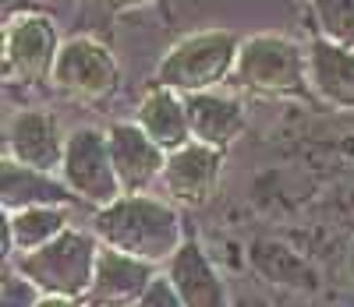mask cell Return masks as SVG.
<instances>
[{
	"instance_id": "1",
	"label": "cell",
	"mask_w": 354,
	"mask_h": 307,
	"mask_svg": "<svg viewBox=\"0 0 354 307\" xmlns=\"http://www.w3.org/2000/svg\"><path fill=\"white\" fill-rule=\"evenodd\" d=\"M93 233L103 248L149 265H167L174 251L188 240L177 205L156 195H124L100 208L93 216Z\"/></svg>"
},
{
	"instance_id": "2",
	"label": "cell",
	"mask_w": 354,
	"mask_h": 307,
	"mask_svg": "<svg viewBox=\"0 0 354 307\" xmlns=\"http://www.w3.org/2000/svg\"><path fill=\"white\" fill-rule=\"evenodd\" d=\"M245 36L230 32V28H198L177 39L153 71V85L174 88L181 96H195V92H213L234 81V68H238Z\"/></svg>"
},
{
	"instance_id": "3",
	"label": "cell",
	"mask_w": 354,
	"mask_h": 307,
	"mask_svg": "<svg viewBox=\"0 0 354 307\" xmlns=\"http://www.w3.org/2000/svg\"><path fill=\"white\" fill-rule=\"evenodd\" d=\"M234 81L255 96L273 99H308V50L280 32H255L245 36Z\"/></svg>"
},
{
	"instance_id": "4",
	"label": "cell",
	"mask_w": 354,
	"mask_h": 307,
	"mask_svg": "<svg viewBox=\"0 0 354 307\" xmlns=\"http://www.w3.org/2000/svg\"><path fill=\"white\" fill-rule=\"evenodd\" d=\"M103 244L96 240L93 230H68L53 244H46L36 255L15 258V272L28 279L43 297H68V300H85L93 290L96 275V258Z\"/></svg>"
},
{
	"instance_id": "5",
	"label": "cell",
	"mask_w": 354,
	"mask_h": 307,
	"mask_svg": "<svg viewBox=\"0 0 354 307\" xmlns=\"http://www.w3.org/2000/svg\"><path fill=\"white\" fill-rule=\"evenodd\" d=\"M61 46V28L50 14L18 11L4 18V81L21 88L50 81Z\"/></svg>"
},
{
	"instance_id": "6",
	"label": "cell",
	"mask_w": 354,
	"mask_h": 307,
	"mask_svg": "<svg viewBox=\"0 0 354 307\" xmlns=\"http://www.w3.org/2000/svg\"><path fill=\"white\" fill-rule=\"evenodd\" d=\"M50 85L75 103H106L121 92V64L96 36H71L61 46Z\"/></svg>"
},
{
	"instance_id": "7",
	"label": "cell",
	"mask_w": 354,
	"mask_h": 307,
	"mask_svg": "<svg viewBox=\"0 0 354 307\" xmlns=\"http://www.w3.org/2000/svg\"><path fill=\"white\" fill-rule=\"evenodd\" d=\"M61 180L82 205H93L96 212L113 205L117 198H124L121 180H117V170H113V156H110V138L103 128L85 124V128L68 131Z\"/></svg>"
},
{
	"instance_id": "8",
	"label": "cell",
	"mask_w": 354,
	"mask_h": 307,
	"mask_svg": "<svg viewBox=\"0 0 354 307\" xmlns=\"http://www.w3.org/2000/svg\"><path fill=\"white\" fill-rule=\"evenodd\" d=\"M68 131L50 110H15L4 128V156L43 173H61Z\"/></svg>"
},
{
	"instance_id": "9",
	"label": "cell",
	"mask_w": 354,
	"mask_h": 307,
	"mask_svg": "<svg viewBox=\"0 0 354 307\" xmlns=\"http://www.w3.org/2000/svg\"><path fill=\"white\" fill-rule=\"evenodd\" d=\"M223 163H227V152L202 141H188L185 148L170 152L163 166V180H160L163 198L181 208H202L216 195Z\"/></svg>"
},
{
	"instance_id": "10",
	"label": "cell",
	"mask_w": 354,
	"mask_h": 307,
	"mask_svg": "<svg viewBox=\"0 0 354 307\" xmlns=\"http://www.w3.org/2000/svg\"><path fill=\"white\" fill-rule=\"evenodd\" d=\"M110 138V156H113V170L121 180L124 195H149V188L156 180H163V166H167V152L145 135L135 120H121V124L106 128Z\"/></svg>"
},
{
	"instance_id": "11",
	"label": "cell",
	"mask_w": 354,
	"mask_h": 307,
	"mask_svg": "<svg viewBox=\"0 0 354 307\" xmlns=\"http://www.w3.org/2000/svg\"><path fill=\"white\" fill-rule=\"evenodd\" d=\"M156 275H160V265L138 261V258L121 255L113 248H100L93 290H88L85 304L88 307H131L145 290H149V283Z\"/></svg>"
},
{
	"instance_id": "12",
	"label": "cell",
	"mask_w": 354,
	"mask_h": 307,
	"mask_svg": "<svg viewBox=\"0 0 354 307\" xmlns=\"http://www.w3.org/2000/svg\"><path fill=\"white\" fill-rule=\"evenodd\" d=\"M163 275L174 283L185 307H227V286L220 279L213 258L205 255V248L195 237H188L174 251V258L163 265Z\"/></svg>"
},
{
	"instance_id": "13",
	"label": "cell",
	"mask_w": 354,
	"mask_h": 307,
	"mask_svg": "<svg viewBox=\"0 0 354 307\" xmlns=\"http://www.w3.org/2000/svg\"><path fill=\"white\" fill-rule=\"evenodd\" d=\"M312 96L337 113H354V50L315 36L308 43Z\"/></svg>"
},
{
	"instance_id": "14",
	"label": "cell",
	"mask_w": 354,
	"mask_h": 307,
	"mask_svg": "<svg viewBox=\"0 0 354 307\" xmlns=\"http://www.w3.org/2000/svg\"><path fill=\"white\" fill-rule=\"evenodd\" d=\"M188 99V120H192V138L213 148H230L248 128V110L238 96L223 88L213 92H195Z\"/></svg>"
},
{
	"instance_id": "15",
	"label": "cell",
	"mask_w": 354,
	"mask_h": 307,
	"mask_svg": "<svg viewBox=\"0 0 354 307\" xmlns=\"http://www.w3.org/2000/svg\"><path fill=\"white\" fill-rule=\"evenodd\" d=\"M39 205L71 208L78 205V198L68 191L61 173H43L4 156V163H0V208L21 212V208H39Z\"/></svg>"
},
{
	"instance_id": "16",
	"label": "cell",
	"mask_w": 354,
	"mask_h": 307,
	"mask_svg": "<svg viewBox=\"0 0 354 307\" xmlns=\"http://www.w3.org/2000/svg\"><path fill=\"white\" fill-rule=\"evenodd\" d=\"M135 124L149 135L167 156L177 148H185L192 138V120H188V99L174 88H163V85H149L138 99V110H135Z\"/></svg>"
},
{
	"instance_id": "17",
	"label": "cell",
	"mask_w": 354,
	"mask_h": 307,
	"mask_svg": "<svg viewBox=\"0 0 354 307\" xmlns=\"http://www.w3.org/2000/svg\"><path fill=\"white\" fill-rule=\"evenodd\" d=\"M4 258H21V255H36L46 244H53L61 233L71 230L68 208L57 205H39V208H21V212H4Z\"/></svg>"
},
{
	"instance_id": "18",
	"label": "cell",
	"mask_w": 354,
	"mask_h": 307,
	"mask_svg": "<svg viewBox=\"0 0 354 307\" xmlns=\"http://www.w3.org/2000/svg\"><path fill=\"white\" fill-rule=\"evenodd\" d=\"M315 36L354 50V0H308Z\"/></svg>"
},
{
	"instance_id": "19",
	"label": "cell",
	"mask_w": 354,
	"mask_h": 307,
	"mask_svg": "<svg viewBox=\"0 0 354 307\" xmlns=\"http://www.w3.org/2000/svg\"><path fill=\"white\" fill-rule=\"evenodd\" d=\"M39 300H43V293L28 279H21L15 268L4 272V297H0V304H4V307H36Z\"/></svg>"
},
{
	"instance_id": "20",
	"label": "cell",
	"mask_w": 354,
	"mask_h": 307,
	"mask_svg": "<svg viewBox=\"0 0 354 307\" xmlns=\"http://www.w3.org/2000/svg\"><path fill=\"white\" fill-rule=\"evenodd\" d=\"M131 307H185V300L177 297V290H174V283L167 279V275L160 272L156 279L149 283V290H145Z\"/></svg>"
},
{
	"instance_id": "21",
	"label": "cell",
	"mask_w": 354,
	"mask_h": 307,
	"mask_svg": "<svg viewBox=\"0 0 354 307\" xmlns=\"http://www.w3.org/2000/svg\"><path fill=\"white\" fill-rule=\"evenodd\" d=\"M106 14H128V11H142V8H156L163 0H96Z\"/></svg>"
},
{
	"instance_id": "22",
	"label": "cell",
	"mask_w": 354,
	"mask_h": 307,
	"mask_svg": "<svg viewBox=\"0 0 354 307\" xmlns=\"http://www.w3.org/2000/svg\"><path fill=\"white\" fill-rule=\"evenodd\" d=\"M36 307H88L85 300H68V297H43Z\"/></svg>"
}]
</instances>
